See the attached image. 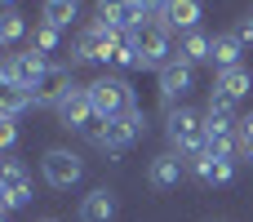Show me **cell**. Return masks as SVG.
<instances>
[{
	"label": "cell",
	"mask_w": 253,
	"mask_h": 222,
	"mask_svg": "<svg viewBox=\"0 0 253 222\" xmlns=\"http://www.w3.org/2000/svg\"><path fill=\"white\" fill-rule=\"evenodd\" d=\"M165 138H169V151H178L182 160L205 156V116L191 107H169L165 111Z\"/></svg>",
	"instance_id": "obj_1"
},
{
	"label": "cell",
	"mask_w": 253,
	"mask_h": 222,
	"mask_svg": "<svg viewBox=\"0 0 253 222\" xmlns=\"http://www.w3.org/2000/svg\"><path fill=\"white\" fill-rule=\"evenodd\" d=\"M129 40H133V49H138V71H160V67H169V62L178 58V53H173V31H169L165 22H156V18H147L142 27H133Z\"/></svg>",
	"instance_id": "obj_2"
},
{
	"label": "cell",
	"mask_w": 253,
	"mask_h": 222,
	"mask_svg": "<svg viewBox=\"0 0 253 222\" xmlns=\"http://www.w3.org/2000/svg\"><path fill=\"white\" fill-rule=\"evenodd\" d=\"M120 40H125L120 31H111L107 22L93 18V22L76 36V44H71V67H80V62H102V67H111V53H116Z\"/></svg>",
	"instance_id": "obj_3"
},
{
	"label": "cell",
	"mask_w": 253,
	"mask_h": 222,
	"mask_svg": "<svg viewBox=\"0 0 253 222\" xmlns=\"http://www.w3.org/2000/svg\"><path fill=\"white\" fill-rule=\"evenodd\" d=\"M49 71V58L44 53H36V49H22V53H9L4 62H0V85L4 89H36L40 85V76Z\"/></svg>",
	"instance_id": "obj_4"
},
{
	"label": "cell",
	"mask_w": 253,
	"mask_h": 222,
	"mask_svg": "<svg viewBox=\"0 0 253 222\" xmlns=\"http://www.w3.org/2000/svg\"><path fill=\"white\" fill-rule=\"evenodd\" d=\"M89 98H93V111H98L102 120H116V116H125L129 107H138L125 76H98V80L89 85Z\"/></svg>",
	"instance_id": "obj_5"
},
{
	"label": "cell",
	"mask_w": 253,
	"mask_h": 222,
	"mask_svg": "<svg viewBox=\"0 0 253 222\" xmlns=\"http://www.w3.org/2000/svg\"><path fill=\"white\" fill-rule=\"evenodd\" d=\"M142 138H147V111H142V107H129L125 116L107 120V138H102L98 151H107V156H125V151L138 147Z\"/></svg>",
	"instance_id": "obj_6"
},
{
	"label": "cell",
	"mask_w": 253,
	"mask_h": 222,
	"mask_svg": "<svg viewBox=\"0 0 253 222\" xmlns=\"http://www.w3.org/2000/svg\"><path fill=\"white\" fill-rule=\"evenodd\" d=\"M31 196H36V187H31V169H27L18 156H4V165H0V205H4V214L27 209Z\"/></svg>",
	"instance_id": "obj_7"
},
{
	"label": "cell",
	"mask_w": 253,
	"mask_h": 222,
	"mask_svg": "<svg viewBox=\"0 0 253 222\" xmlns=\"http://www.w3.org/2000/svg\"><path fill=\"white\" fill-rule=\"evenodd\" d=\"M40 178H44L53 191H71V187L84 178V160H80L76 151H67V147H49V151L40 156Z\"/></svg>",
	"instance_id": "obj_8"
},
{
	"label": "cell",
	"mask_w": 253,
	"mask_h": 222,
	"mask_svg": "<svg viewBox=\"0 0 253 222\" xmlns=\"http://www.w3.org/2000/svg\"><path fill=\"white\" fill-rule=\"evenodd\" d=\"M156 85H160V102L165 107H182V98L196 89V67L187 58H173L169 67L156 71Z\"/></svg>",
	"instance_id": "obj_9"
},
{
	"label": "cell",
	"mask_w": 253,
	"mask_h": 222,
	"mask_svg": "<svg viewBox=\"0 0 253 222\" xmlns=\"http://www.w3.org/2000/svg\"><path fill=\"white\" fill-rule=\"evenodd\" d=\"M53 111H58V125H62V129H76V133L98 116V111H93V98H89V85H71V93H67Z\"/></svg>",
	"instance_id": "obj_10"
},
{
	"label": "cell",
	"mask_w": 253,
	"mask_h": 222,
	"mask_svg": "<svg viewBox=\"0 0 253 222\" xmlns=\"http://www.w3.org/2000/svg\"><path fill=\"white\" fill-rule=\"evenodd\" d=\"M71 67L67 62H49V71L40 76V85L31 89V98H36V107H58L67 93H71Z\"/></svg>",
	"instance_id": "obj_11"
},
{
	"label": "cell",
	"mask_w": 253,
	"mask_h": 222,
	"mask_svg": "<svg viewBox=\"0 0 253 222\" xmlns=\"http://www.w3.org/2000/svg\"><path fill=\"white\" fill-rule=\"evenodd\" d=\"M98 22H107L111 31L129 36L133 27H142V22H147V9H138L133 0H98Z\"/></svg>",
	"instance_id": "obj_12"
},
{
	"label": "cell",
	"mask_w": 253,
	"mask_h": 222,
	"mask_svg": "<svg viewBox=\"0 0 253 222\" xmlns=\"http://www.w3.org/2000/svg\"><path fill=\"white\" fill-rule=\"evenodd\" d=\"M200 18H205V4L200 0H165V13L156 22H165L169 31H200Z\"/></svg>",
	"instance_id": "obj_13"
},
{
	"label": "cell",
	"mask_w": 253,
	"mask_h": 222,
	"mask_svg": "<svg viewBox=\"0 0 253 222\" xmlns=\"http://www.w3.org/2000/svg\"><path fill=\"white\" fill-rule=\"evenodd\" d=\"M182 174H187V165H182L178 151H160V156L147 165V182H151L156 191H173V187L182 182Z\"/></svg>",
	"instance_id": "obj_14"
},
{
	"label": "cell",
	"mask_w": 253,
	"mask_h": 222,
	"mask_svg": "<svg viewBox=\"0 0 253 222\" xmlns=\"http://www.w3.org/2000/svg\"><path fill=\"white\" fill-rule=\"evenodd\" d=\"M191 169H196V178L205 182V187H231L236 182V160L231 156H196L191 160Z\"/></svg>",
	"instance_id": "obj_15"
},
{
	"label": "cell",
	"mask_w": 253,
	"mask_h": 222,
	"mask_svg": "<svg viewBox=\"0 0 253 222\" xmlns=\"http://www.w3.org/2000/svg\"><path fill=\"white\" fill-rule=\"evenodd\" d=\"M213 93H222V98H231L236 107L245 102L253 93V71L240 62V67H231V71H218V80H213Z\"/></svg>",
	"instance_id": "obj_16"
},
{
	"label": "cell",
	"mask_w": 253,
	"mask_h": 222,
	"mask_svg": "<svg viewBox=\"0 0 253 222\" xmlns=\"http://www.w3.org/2000/svg\"><path fill=\"white\" fill-rule=\"evenodd\" d=\"M80 222H116V191L93 187L89 196H80Z\"/></svg>",
	"instance_id": "obj_17"
},
{
	"label": "cell",
	"mask_w": 253,
	"mask_h": 222,
	"mask_svg": "<svg viewBox=\"0 0 253 222\" xmlns=\"http://www.w3.org/2000/svg\"><path fill=\"white\" fill-rule=\"evenodd\" d=\"M240 58H245V40L236 36V31H222V36H213V67L218 71H231V67H240Z\"/></svg>",
	"instance_id": "obj_18"
},
{
	"label": "cell",
	"mask_w": 253,
	"mask_h": 222,
	"mask_svg": "<svg viewBox=\"0 0 253 222\" xmlns=\"http://www.w3.org/2000/svg\"><path fill=\"white\" fill-rule=\"evenodd\" d=\"M178 58H187L191 67L209 62V58H213V36H209V31H187L182 44H178Z\"/></svg>",
	"instance_id": "obj_19"
},
{
	"label": "cell",
	"mask_w": 253,
	"mask_h": 222,
	"mask_svg": "<svg viewBox=\"0 0 253 222\" xmlns=\"http://www.w3.org/2000/svg\"><path fill=\"white\" fill-rule=\"evenodd\" d=\"M76 18H80V0H44V22H49V27L67 31Z\"/></svg>",
	"instance_id": "obj_20"
},
{
	"label": "cell",
	"mask_w": 253,
	"mask_h": 222,
	"mask_svg": "<svg viewBox=\"0 0 253 222\" xmlns=\"http://www.w3.org/2000/svg\"><path fill=\"white\" fill-rule=\"evenodd\" d=\"M22 36H27V18H22L18 9H4V18H0V44H4V49H18Z\"/></svg>",
	"instance_id": "obj_21"
},
{
	"label": "cell",
	"mask_w": 253,
	"mask_h": 222,
	"mask_svg": "<svg viewBox=\"0 0 253 222\" xmlns=\"http://www.w3.org/2000/svg\"><path fill=\"white\" fill-rule=\"evenodd\" d=\"M36 107V98L27 93V89H0V116H9V120H18L22 111H31Z\"/></svg>",
	"instance_id": "obj_22"
},
{
	"label": "cell",
	"mask_w": 253,
	"mask_h": 222,
	"mask_svg": "<svg viewBox=\"0 0 253 222\" xmlns=\"http://www.w3.org/2000/svg\"><path fill=\"white\" fill-rule=\"evenodd\" d=\"M31 49H36V53H44V58H49V53H58V49H62V31H58V27H49V22H40V27L31 31Z\"/></svg>",
	"instance_id": "obj_23"
},
{
	"label": "cell",
	"mask_w": 253,
	"mask_h": 222,
	"mask_svg": "<svg viewBox=\"0 0 253 222\" xmlns=\"http://www.w3.org/2000/svg\"><path fill=\"white\" fill-rule=\"evenodd\" d=\"M13 142H18V120L0 116V147H4V156H13Z\"/></svg>",
	"instance_id": "obj_24"
},
{
	"label": "cell",
	"mask_w": 253,
	"mask_h": 222,
	"mask_svg": "<svg viewBox=\"0 0 253 222\" xmlns=\"http://www.w3.org/2000/svg\"><path fill=\"white\" fill-rule=\"evenodd\" d=\"M249 142H253V111L240 116V147H249Z\"/></svg>",
	"instance_id": "obj_25"
},
{
	"label": "cell",
	"mask_w": 253,
	"mask_h": 222,
	"mask_svg": "<svg viewBox=\"0 0 253 222\" xmlns=\"http://www.w3.org/2000/svg\"><path fill=\"white\" fill-rule=\"evenodd\" d=\"M133 4H138V9H147V18H156V13L165 9V0H133Z\"/></svg>",
	"instance_id": "obj_26"
},
{
	"label": "cell",
	"mask_w": 253,
	"mask_h": 222,
	"mask_svg": "<svg viewBox=\"0 0 253 222\" xmlns=\"http://www.w3.org/2000/svg\"><path fill=\"white\" fill-rule=\"evenodd\" d=\"M236 36H240L245 44H249V40H253V13H249V18H245V22H240V27H236Z\"/></svg>",
	"instance_id": "obj_27"
},
{
	"label": "cell",
	"mask_w": 253,
	"mask_h": 222,
	"mask_svg": "<svg viewBox=\"0 0 253 222\" xmlns=\"http://www.w3.org/2000/svg\"><path fill=\"white\" fill-rule=\"evenodd\" d=\"M240 151H245V156H249V165H253V142H249V147H240Z\"/></svg>",
	"instance_id": "obj_28"
},
{
	"label": "cell",
	"mask_w": 253,
	"mask_h": 222,
	"mask_svg": "<svg viewBox=\"0 0 253 222\" xmlns=\"http://www.w3.org/2000/svg\"><path fill=\"white\" fill-rule=\"evenodd\" d=\"M13 4H18V0H4V9H13Z\"/></svg>",
	"instance_id": "obj_29"
},
{
	"label": "cell",
	"mask_w": 253,
	"mask_h": 222,
	"mask_svg": "<svg viewBox=\"0 0 253 222\" xmlns=\"http://www.w3.org/2000/svg\"><path fill=\"white\" fill-rule=\"evenodd\" d=\"M44 222H58V218H44Z\"/></svg>",
	"instance_id": "obj_30"
}]
</instances>
